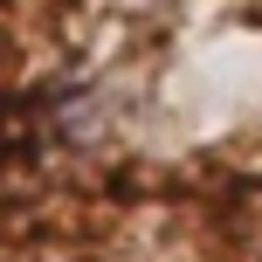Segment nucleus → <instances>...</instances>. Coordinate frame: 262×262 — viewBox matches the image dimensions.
<instances>
[]
</instances>
